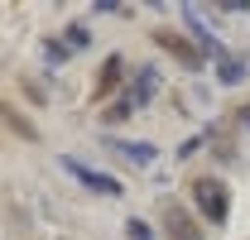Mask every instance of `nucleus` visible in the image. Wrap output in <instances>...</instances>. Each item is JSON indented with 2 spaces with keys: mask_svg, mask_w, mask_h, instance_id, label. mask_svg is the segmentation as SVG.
Listing matches in <instances>:
<instances>
[{
  "mask_svg": "<svg viewBox=\"0 0 250 240\" xmlns=\"http://www.w3.org/2000/svg\"><path fill=\"white\" fill-rule=\"evenodd\" d=\"M192 202H197V211H202L212 226H221L226 211H231V197H226V187H221L217 178H197L192 182Z\"/></svg>",
  "mask_w": 250,
  "mask_h": 240,
  "instance_id": "1",
  "label": "nucleus"
},
{
  "mask_svg": "<svg viewBox=\"0 0 250 240\" xmlns=\"http://www.w3.org/2000/svg\"><path fill=\"white\" fill-rule=\"evenodd\" d=\"M154 43L168 53V58H178L183 67H202V58H207V53H202L192 39H183L178 29H159V34H154Z\"/></svg>",
  "mask_w": 250,
  "mask_h": 240,
  "instance_id": "2",
  "label": "nucleus"
},
{
  "mask_svg": "<svg viewBox=\"0 0 250 240\" xmlns=\"http://www.w3.org/2000/svg\"><path fill=\"white\" fill-rule=\"evenodd\" d=\"M164 236L168 240H202V226H197L178 202H164Z\"/></svg>",
  "mask_w": 250,
  "mask_h": 240,
  "instance_id": "3",
  "label": "nucleus"
},
{
  "mask_svg": "<svg viewBox=\"0 0 250 240\" xmlns=\"http://www.w3.org/2000/svg\"><path fill=\"white\" fill-rule=\"evenodd\" d=\"M67 168H72L77 178L87 182V187H96V192H106V197H116V192H121V182H116V178H106V173H87V168H77V163H67Z\"/></svg>",
  "mask_w": 250,
  "mask_h": 240,
  "instance_id": "4",
  "label": "nucleus"
},
{
  "mask_svg": "<svg viewBox=\"0 0 250 240\" xmlns=\"http://www.w3.org/2000/svg\"><path fill=\"white\" fill-rule=\"evenodd\" d=\"M116 72H121V58H111L106 67H101V91H106L111 82H116Z\"/></svg>",
  "mask_w": 250,
  "mask_h": 240,
  "instance_id": "5",
  "label": "nucleus"
},
{
  "mask_svg": "<svg viewBox=\"0 0 250 240\" xmlns=\"http://www.w3.org/2000/svg\"><path fill=\"white\" fill-rule=\"evenodd\" d=\"M87 39H92V34L82 29V24H72V29H67V43H72V48H82V43H87Z\"/></svg>",
  "mask_w": 250,
  "mask_h": 240,
  "instance_id": "6",
  "label": "nucleus"
},
{
  "mask_svg": "<svg viewBox=\"0 0 250 240\" xmlns=\"http://www.w3.org/2000/svg\"><path fill=\"white\" fill-rule=\"evenodd\" d=\"M241 125H246V130H250V106H241Z\"/></svg>",
  "mask_w": 250,
  "mask_h": 240,
  "instance_id": "7",
  "label": "nucleus"
}]
</instances>
